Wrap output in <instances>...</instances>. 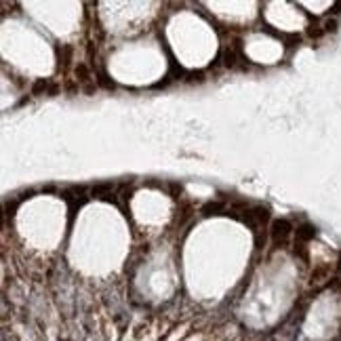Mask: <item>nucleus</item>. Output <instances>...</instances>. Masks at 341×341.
I'll use <instances>...</instances> for the list:
<instances>
[{"mask_svg":"<svg viewBox=\"0 0 341 341\" xmlns=\"http://www.w3.org/2000/svg\"><path fill=\"white\" fill-rule=\"evenodd\" d=\"M61 86H63V91H66L68 95H76L80 91V86H78V82H76L74 76H63L61 78Z\"/></svg>","mask_w":341,"mask_h":341,"instance_id":"obj_13","label":"nucleus"},{"mask_svg":"<svg viewBox=\"0 0 341 341\" xmlns=\"http://www.w3.org/2000/svg\"><path fill=\"white\" fill-rule=\"evenodd\" d=\"M55 61H57V72H61L63 76H69L68 72L74 69L72 61H74V47L72 44H55Z\"/></svg>","mask_w":341,"mask_h":341,"instance_id":"obj_6","label":"nucleus"},{"mask_svg":"<svg viewBox=\"0 0 341 341\" xmlns=\"http://www.w3.org/2000/svg\"><path fill=\"white\" fill-rule=\"evenodd\" d=\"M227 211V198H219V200H211L206 205H202L200 213L202 217H213V215H225Z\"/></svg>","mask_w":341,"mask_h":341,"instance_id":"obj_9","label":"nucleus"},{"mask_svg":"<svg viewBox=\"0 0 341 341\" xmlns=\"http://www.w3.org/2000/svg\"><path fill=\"white\" fill-rule=\"evenodd\" d=\"M2 341H15V335H13L6 326H4V331H2Z\"/></svg>","mask_w":341,"mask_h":341,"instance_id":"obj_18","label":"nucleus"},{"mask_svg":"<svg viewBox=\"0 0 341 341\" xmlns=\"http://www.w3.org/2000/svg\"><path fill=\"white\" fill-rule=\"evenodd\" d=\"M196 217V205L189 198H183L179 200V205H177L175 213H173V221H170L169 230L173 232L175 227H186L192 223V219Z\"/></svg>","mask_w":341,"mask_h":341,"instance_id":"obj_4","label":"nucleus"},{"mask_svg":"<svg viewBox=\"0 0 341 341\" xmlns=\"http://www.w3.org/2000/svg\"><path fill=\"white\" fill-rule=\"evenodd\" d=\"M148 331H150V322H141V324H137L135 326V333H133V337H135V339H141L143 337V335H148Z\"/></svg>","mask_w":341,"mask_h":341,"instance_id":"obj_17","label":"nucleus"},{"mask_svg":"<svg viewBox=\"0 0 341 341\" xmlns=\"http://www.w3.org/2000/svg\"><path fill=\"white\" fill-rule=\"evenodd\" d=\"M61 198L66 200L68 206H69V219H74L76 208H80L86 202V198H91V196H88L86 188H82V186H69L66 189H61Z\"/></svg>","mask_w":341,"mask_h":341,"instance_id":"obj_5","label":"nucleus"},{"mask_svg":"<svg viewBox=\"0 0 341 341\" xmlns=\"http://www.w3.org/2000/svg\"><path fill=\"white\" fill-rule=\"evenodd\" d=\"M306 34L312 38V40H318V38L324 34V28L318 23V21H312V23H307V28H306Z\"/></svg>","mask_w":341,"mask_h":341,"instance_id":"obj_14","label":"nucleus"},{"mask_svg":"<svg viewBox=\"0 0 341 341\" xmlns=\"http://www.w3.org/2000/svg\"><path fill=\"white\" fill-rule=\"evenodd\" d=\"M61 91H63L61 82L55 78H38V80H34V85H32V95H36V97H40V95L55 97V95H59Z\"/></svg>","mask_w":341,"mask_h":341,"instance_id":"obj_7","label":"nucleus"},{"mask_svg":"<svg viewBox=\"0 0 341 341\" xmlns=\"http://www.w3.org/2000/svg\"><path fill=\"white\" fill-rule=\"evenodd\" d=\"M74 78L76 82H78V86H80V93L82 95H86V97H93L95 91H97V78H95V69L93 66L88 61H78V63H74Z\"/></svg>","mask_w":341,"mask_h":341,"instance_id":"obj_2","label":"nucleus"},{"mask_svg":"<svg viewBox=\"0 0 341 341\" xmlns=\"http://www.w3.org/2000/svg\"><path fill=\"white\" fill-rule=\"evenodd\" d=\"M314 236H316V227L312 223H301V225L295 227V240H297V242L307 244Z\"/></svg>","mask_w":341,"mask_h":341,"instance_id":"obj_10","label":"nucleus"},{"mask_svg":"<svg viewBox=\"0 0 341 341\" xmlns=\"http://www.w3.org/2000/svg\"><path fill=\"white\" fill-rule=\"evenodd\" d=\"M293 234H295V227L293 223H290L289 219H272V223H270V242L272 246H274L276 251H284V249H289L290 244V238H293Z\"/></svg>","mask_w":341,"mask_h":341,"instance_id":"obj_1","label":"nucleus"},{"mask_svg":"<svg viewBox=\"0 0 341 341\" xmlns=\"http://www.w3.org/2000/svg\"><path fill=\"white\" fill-rule=\"evenodd\" d=\"M242 223L249 227V230L255 234L259 230H265L268 227V223H272V211L270 206L265 205H251V208L246 211Z\"/></svg>","mask_w":341,"mask_h":341,"instance_id":"obj_3","label":"nucleus"},{"mask_svg":"<svg viewBox=\"0 0 341 341\" xmlns=\"http://www.w3.org/2000/svg\"><path fill=\"white\" fill-rule=\"evenodd\" d=\"M129 318H131V316L126 314V312H116V314H114V322H116L120 335L126 331V326H129Z\"/></svg>","mask_w":341,"mask_h":341,"instance_id":"obj_15","label":"nucleus"},{"mask_svg":"<svg viewBox=\"0 0 341 341\" xmlns=\"http://www.w3.org/2000/svg\"><path fill=\"white\" fill-rule=\"evenodd\" d=\"M95 78H97V85L107 88V91H114V88H116V82L107 76L105 68H95Z\"/></svg>","mask_w":341,"mask_h":341,"instance_id":"obj_11","label":"nucleus"},{"mask_svg":"<svg viewBox=\"0 0 341 341\" xmlns=\"http://www.w3.org/2000/svg\"><path fill=\"white\" fill-rule=\"evenodd\" d=\"M88 196H91V198L105 200V202L116 205V183H112V181L95 183V186H91V189H88Z\"/></svg>","mask_w":341,"mask_h":341,"instance_id":"obj_8","label":"nucleus"},{"mask_svg":"<svg viewBox=\"0 0 341 341\" xmlns=\"http://www.w3.org/2000/svg\"><path fill=\"white\" fill-rule=\"evenodd\" d=\"M167 194L173 198L175 202H179V200H183V186L179 181H167Z\"/></svg>","mask_w":341,"mask_h":341,"instance_id":"obj_12","label":"nucleus"},{"mask_svg":"<svg viewBox=\"0 0 341 341\" xmlns=\"http://www.w3.org/2000/svg\"><path fill=\"white\" fill-rule=\"evenodd\" d=\"M186 82H189V85H200V82H205V72L202 69H192V72L186 74Z\"/></svg>","mask_w":341,"mask_h":341,"instance_id":"obj_16","label":"nucleus"}]
</instances>
